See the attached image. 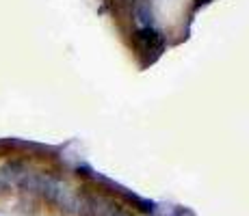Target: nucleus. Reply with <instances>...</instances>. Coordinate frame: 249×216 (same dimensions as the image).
<instances>
[{
	"mask_svg": "<svg viewBox=\"0 0 249 216\" xmlns=\"http://www.w3.org/2000/svg\"><path fill=\"white\" fill-rule=\"evenodd\" d=\"M7 186H9V182L4 180L2 175H0V193H2V190H7Z\"/></svg>",
	"mask_w": 249,
	"mask_h": 216,
	"instance_id": "obj_1",
	"label": "nucleus"
}]
</instances>
